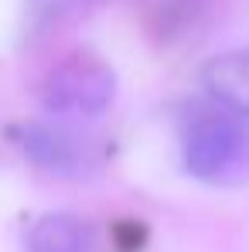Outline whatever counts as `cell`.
Returning a JSON list of instances; mask_svg holds the SVG:
<instances>
[{"mask_svg":"<svg viewBox=\"0 0 249 252\" xmlns=\"http://www.w3.org/2000/svg\"><path fill=\"white\" fill-rule=\"evenodd\" d=\"M31 3L41 14H65V10H75V7H82L89 0H31Z\"/></svg>","mask_w":249,"mask_h":252,"instance_id":"8992f818","label":"cell"},{"mask_svg":"<svg viewBox=\"0 0 249 252\" xmlns=\"http://www.w3.org/2000/svg\"><path fill=\"white\" fill-rule=\"evenodd\" d=\"M116 95V75L106 62L75 55L58 65L41 89V102L51 116H99Z\"/></svg>","mask_w":249,"mask_h":252,"instance_id":"7a4b0ae2","label":"cell"},{"mask_svg":"<svg viewBox=\"0 0 249 252\" xmlns=\"http://www.w3.org/2000/svg\"><path fill=\"white\" fill-rule=\"evenodd\" d=\"M188 170L208 184H239L249 177V129L229 116L202 120L184 143Z\"/></svg>","mask_w":249,"mask_h":252,"instance_id":"6da1fadb","label":"cell"},{"mask_svg":"<svg viewBox=\"0 0 249 252\" xmlns=\"http://www.w3.org/2000/svg\"><path fill=\"white\" fill-rule=\"evenodd\" d=\"M24 150L41 170L62 174V177H79L85 167H92L85 136L65 129V126L31 123L24 129Z\"/></svg>","mask_w":249,"mask_h":252,"instance_id":"3957f363","label":"cell"},{"mask_svg":"<svg viewBox=\"0 0 249 252\" xmlns=\"http://www.w3.org/2000/svg\"><path fill=\"white\" fill-rule=\"evenodd\" d=\"M85 249H89V232L69 211L41 215L28 232V252H85Z\"/></svg>","mask_w":249,"mask_h":252,"instance_id":"5b68a950","label":"cell"},{"mask_svg":"<svg viewBox=\"0 0 249 252\" xmlns=\"http://www.w3.org/2000/svg\"><path fill=\"white\" fill-rule=\"evenodd\" d=\"M205 89L229 109L249 113V51H229L202 68Z\"/></svg>","mask_w":249,"mask_h":252,"instance_id":"277c9868","label":"cell"}]
</instances>
